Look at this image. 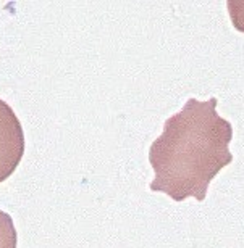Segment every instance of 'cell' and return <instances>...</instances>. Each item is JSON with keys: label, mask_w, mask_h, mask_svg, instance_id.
Returning a JSON list of instances; mask_svg holds the SVG:
<instances>
[{"label": "cell", "mask_w": 244, "mask_h": 248, "mask_svg": "<svg viewBox=\"0 0 244 248\" xmlns=\"http://www.w3.org/2000/svg\"><path fill=\"white\" fill-rule=\"evenodd\" d=\"M231 124L217 113V98H189L176 115L163 124V132L149 148L154 170L152 192L172 200L189 197L206 200L212 179L233 161Z\"/></svg>", "instance_id": "cell-1"}, {"label": "cell", "mask_w": 244, "mask_h": 248, "mask_svg": "<svg viewBox=\"0 0 244 248\" xmlns=\"http://www.w3.org/2000/svg\"><path fill=\"white\" fill-rule=\"evenodd\" d=\"M23 155V126L13 108L0 98V184L17 171Z\"/></svg>", "instance_id": "cell-2"}, {"label": "cell", "mask_w": 244, "mask_h": 248, "mask_svg": "<svg viewBox=\"0 0 244 248\" xmlns=\"http://www.w3.org/2000/svg\"><path fill=\"white\" fill-rule=\"evenodd\" d=\"M18 234L8 213L0 210V248H17Z\"/></svg>", "instance_id": "cell-3"}]
</instances>
